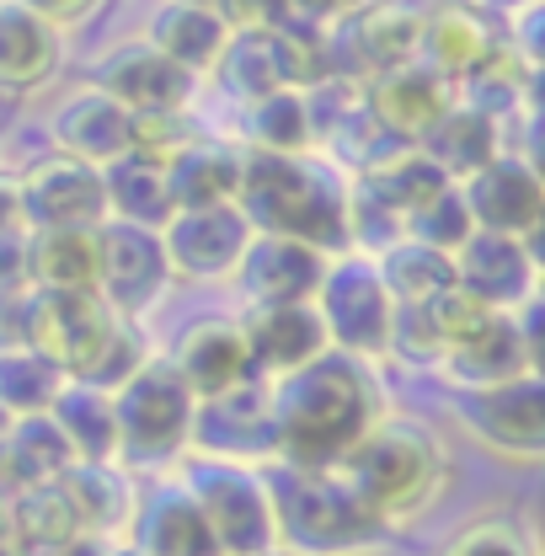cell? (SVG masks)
Returning <instances> with one entry per match:
<instances>
[{
    "mask_svg": "<svg viewBox=\"0 0 545 556\" xmlns=\"http://www.w3.org/2000/svg\"><path fill=\"white\" fill-rule=\"evenodd\" d=\"M272 444L283 466H338L358 444V433L380 417L375 386L338 348L316 353L310 364L278 375L268 386Z\"/></svg>",
    "mask_w": 545,
    "mask_h": 556,
    "instance_id": "cell-1",
    "label": "cell"
},
{
    "mask_svg": "<svg viewBox=\"0 0 545 556\" xmlns=\"http://www.w3.org/2000/svg\"><path fill=\"white\" fill-rule=\"evenodd\" d=\"M332 471L380 530L428 514L449 482L444 444L411 417H375Z\"/></svg>",
    "mask_w": 545,
    "mask_h": 556,
    "instance_id": "cell-2",
    "label": "cell"
},
{
    "mask_svg": "<svg viewBox=\"0 0 545 556\" xmlns=\"http://www.w3.org/2000/svg\"><path fill=\"white\" fill-rule=\"evenodd\" d=\"M236 208L246 214L252 230L294 236L316 252H342L347 236H353L342 188L321 166H310L305 155H268V150L241 155Z\"/></svg>",
    "mask_w": 545,
    "mask_h": 556,
    "instance_id": "cell-3",
    "label": "cell"
},
{
    "mask_svg": "<svg viewBox=\"0 0 545 556\" xmlns=\"http://www.w3.org/2000/svg\"><path fill=\"white\" fill-rule=\"evenodd\" d=\"M268 482L278 546L300 556H347L364 552L380 525L358 508V497L342 486L332 466H278Z\"/></svg>",
    "mask_w": 545,
    "mask_h": 556,
    "instance_id": "cell-4",
    "label": "cell"
},
{
    "mask_svg": "<svg viewBox=\"0 0 545 556\" xmlns=\"http://www.w3.org/2000/svg\"><path fill=\"white\" fill-rule=\"evenodd\" d=\"M193 413L199 396L188 391V380L161 364L144 358L135 375L113 391V433H118V455L124 466H166L193 444Z\"/></svg>",
    "mask_w": 545,
    "mask_h": 556,
    "instance_id": "cell-5",
    "label": "cell"
},
{
    "mask_svg": "<svg viewBox=\"0 0 545 556\" xmlns=\"http://www.w3.org/2000/svg\"><path fill=\"white\" fill-rule=\"evenodd\" d=\"M182 492L199 503L208 535L219 556H272L278 552V525H272L268 482L236 460H193Z\"/></svg>",
    "mask_w": 545,
    "mask_h": 556,
    "instance_id": "cell-6",
    "label": "cell"
},
{
    "mask_svg": "<svg viewBox=\"0 0 545 556\" xmlns=\"http://www.w3.org/2000/svg\"><path fill=\"white\" fill-rule=\"evenodd\" d=\"M321 311L327 343L347 353V358H375L391 353V321H396V300L385 289L380 268L369 257H338L327 263L321 289L310 300Z\"/></svg>",
    "mask_w": 545,
    "mask_h": 556,
    "instance_id": "cell-7",
    "label": "cell"
},
{
    "mask_svg": "<svg viewBox=\"0 0 545 556\" xmlns=\"http://www.w3.org/2000/svg\"><path fill=\"white\" fill-rule=\"evenodd\" d=\"M118 327V311L97 294V289H69V294H38L33 300V338L27 348L43 353L60 375L80 380L97 353L107 348Z\"/></svg>",
    "mask_w": 545,
    "mask_h": 556,
    "instance_id": "cell-8",
    "label": "cell"
},
{
    "mask_svg": "<svg viewBox=\"0 0 545 556\" xmlns=\"http://www.w3.org/2000/svg\"><path fill=\"white\" fill-rule=\"evenodd\" d=\"M166 283H172V268H166L161 230L124 225V219L97 225V294L118 316H135L144 305H155Z\"/></svg>",
    "mask_w": 545,
    "mask_h": 556,
    "instance_id": "cell-9",
    "label": "cell"
},
{
    "mask_svg": "<svg viewBox=\"0 0 545 556\" xmlns=\"http://www.w3.org/2000/svg\"><path fill=\"white\" fill-rule=\"evenodd\" d=\"M252 241V225L236 204H204V208H177L161 225V247H166V268L193 283L214 278H236V263Z\"/></svg>",
    "mask_w": 545,
    "mask_h": 556,
    "instance_id": "cell-10",
    "label": "cell"
},
{
    "mask_svg": "<svg viewBox=\"0 0 545 556\" xmlns=\"http://www.w3.org/2000/svg\"><path fill=\"white\" fill-rule=\"evenodd\" d=\"M460 413L471 422L486 450L530 466L545 455V386L541 375H519V380H503V386H481L460 396Z\"/></svg>",
    "mask_w": 545,
    "mask_h": 556,
    "instance_id": "cell-11",
    "label": "cell"
},
{
    "mask_svg": "<svg viewBox=\"0 0 545 556\" xmlns=\"http://www.w3.org/2000/svg\"><path fill=\"white\" fill-rule=\"evenodd\" d=\"M460 199H466V208H471V225H477V230L519 236V241H530V236L541 230V219H545L541 172H535L524 155H503V150L466 177Z\"/></svg>",
    "mask_w": 545,
    "mask_h": 556,
    "instance_id": "cell-12",
    "label": "cell"
},
{
    "mask_svg": "<svg viewBox=\"0 0 545 556\" xmlns=\"http://www.w3.org/2000/svg\"><path fill=\"white\" fill-rule=\"evenodd\" d=\"M16 208H22V230H65V225H102L107 199H102V172L86 161H38L22 182H16Z\"/></svg>",
    "mask_w": 545,
    "mask_h": 556,
    "instance_id": "cell-13",
    "label": "cell"
},
{
    "mask_svg": "<svg viewBox=\"0 0 545 556\" xmlns=\"http://www.w3.org/2000/svg\"><path fill=\"white\" fill-rule=\"evenodd\" d=\"M193 439L204 444L208 460H236V466L278 455V444H272L268 386H257V375H252V380H241V386H230V391L199 402Z\"/></svg>",
    "mask_w": 545,
    "mask_h": 556,
    "instance_id": "cell-14",
    "label": "cell"
},
{
    "mask_svg": "<svg viewBox=\"0 0 545 556\" xmlns=\"http://www.w3.org/2000/svg\"><path fill=\"white\" fill-rule=\"evenodd\" d=\"M327 252L294 241V236H268V230H252L236 278L246 289L252 305H294V300H316L321 274H327Z\"/></svg>",
    "mask_w": 545,
    "mask_h": 556,
    "instance_id": "cell-15",
    "label": "cell"
},
{
    "mask_svg": "<svg viewBox=\"0 0 545 556\" xmlns=\"http://www.w3.org/2000/svg\"><path fill=\"white\" fill-rule=\"evenodd\" d=\"M455 283L466 294H477L492 311H514L535 294V257L530 241L519 236H497V230H471L455 247Z\"/></svg>",
    "mask_w": 545,
    "mask_h": 556,
    "instance_id": "cell-16",
    "label": "cell"
},
{
    "mask_svg": "<svg viewBox=\"0 0 545 556\" xmlns=\"http://www.w3.org/2000/svg\"><path fill=\"white\" fill-rule=\"evenodd\" d=\"M241 338L252 353V375H289L300 364H310L316 353H327V327L321 311L310 300L294 305H252V316L241 321Z\"/></svg>",
    "mask_w": 545,
    "mask_h": 556,
    "instance_id": "cell-17",
    "label": "cell"
},
{
    "mask_svg": "<svg viewBox=\"0 0 545 556\" xmlns=\"http://www.w3.org/2000/svg\"><path fill=\"white\" fill-rule=\"evenodd\" d=\"M97 91H107L124 113H182V102L193 91V75L182 65H172L155 43H129L102 65Z\"/></svg>",
    "mask_w": 545,
    "mask_h": 556,
    "instance_id": "cell-18",
    "label": "cell"
},
{
    "mask_svg": "<svg viewBox=\"0 0 545 556\" xmlns=\"http://www.w3.org/2000/svg\"><path fill=\"white\" fill-rule=\"evenodd\" d=\"M439 364L449 369V380H460V391H481V386H503V380L530 375L535 369V348H530V332L508 311H497L466 343L449 348Z\"/></svg>",
    "mask_w": 545,
    "mask_h": 556,
    "instance_id": "cell-19",
    "label": "cell"
},
{
    "mask_svg": "<svg viewBox=\"0 0 545 556\" xmlns=\"http://www.w3.org/2000/svg\"><path fill=\"white\" fill-rule=\"evenodd\" d=\"M449 80L428 65H402L391 75H375L369 86V118L396 139H417L428 135L444 113H449Z\"/></svg>",
    "mask_w": 545,
    "mask_h": 556,
    "instance_id": "cell-20",
    "label": "cell"
},
{
    "mask_svg": "<svg viewBox=\"0 0 545 556\" xmlns=\"http://www.w3.org/2000/svg\"><path fill=\"white\" fill-rule=\"evenodd\" d=\"M172 369L188 380V391L199 402L241 386V380H252V353H246V338H241V321H219V316L193 321L182 332V343H177Z\"/></svg>",
    "mask_w": 545,
    "mask_h": 556,
    "instance_id": "cell-21",
    "label": "cell"
},
{
    "mask_svg": "<svg viewBox=\"0 0 545 556\" xmlns=\"http://www.w3.org/2000/svg\"><path fill=\"white\" fill-rule=\"evenodd\" d=\"M54 139H60V155L102 172L107 161L135 150V113H124L107 91H80L54 113Z\"/></svg>",
    "mask_w": 545,
    "mask_h": 556,
    "instance_id": "cell-22",
    "label": "cell"
},
{
    "mask_svg": "<svg viewBox=\"0 0 545 556\" xmlns=\"http://www.w3.org/2000/svg\"><path fill=\"white\" fill-rule=\"evenodd\" d=\"M422 49H428V70H439L444 80H466L477 65L492 60L497 49V27L481 5H466V0H444L439 11L422 16Z\"/></svg>",
    "mask_w": 545,
    "mask_h": 556,
    "instance_id": "cell-23",
    "label": "cell"
},
{
    "mask_svg": "<svg viewBox=\"0 0 545 556\" xmlns=\"http://www.w3.org/2000/svg\"><path fill=\"white\" fill-rule=\"evenodd\" d=\"M102 199H107L113 219L144 225V230H161L177 214L172 182H166V161L161 155H144V150H124L118 161L102 166Z\"/></svg>",
    "mask_w": 545,
    "mask_h": 556,
    "instance_id": "cell-24",
    "label": "cell"
},
{
    "mask_svg": "<svg viewBox=\"0 0 545 556\" xmlns=\"http://www.w3.org/2000/svg\"><path fill=\"white\" fill-rule=\"evenodd\" d=\"M69 508H75V525L86 530V535H97V541H107V535H118V530H129L135 525V486L129 477L118 471V460H75L65 477Z\"/></svg>",
    "mask_w": 545,
    "mask_h": 556,
    "instance_id": "cell-25",
    "label": "cell"
},
{
    "mask_svg": "<svg viewBox=\"0 0 545 556\" xmlns=\"http://www.w3.org/2000/svg\"><path fill=\"white\" fill-rule=\"evenodd\" d=\"M69 466H75V450H69V439L60 433V422H54V417L49 413L11 417L5 444H0V477L16 486V492L60 482Z\"/></svg>",
    "mask_w": 545,
    "mask_h": 556,
    "instance_id": "cell-26",
    "label": "cell"
},
{
    "mask_svg": "<svg viewBox=\"0 0 545 556\" xmlns=\"http://www.w3.org/2000/svg\"><path fill=\"white\" fill-rule=\"evenodd\" d=\"M27 283L38 294L97 289V225L33 230L27 236Z\"/></svg>",
    "mask_w": 545,
    "mask_h": 556,
    "instance_id": "cell-27",
    "label": "cell"
},
{
    "mask_svg": "<svg viewBox=\"0 0 545 556\" xmlns=\"http://www.w3.org/2000/svg\"><path fill=\"white\" fill-rule=\"evenodd\" d=\"M60 70V33L27 5H0V91H38Z\"/></svg>",
    "mask_w": 545,
    "mask_h": 556,
    "instance_id": "cell-28",
    "label": "cell"
},
{
    "mask_svg": "<svg viewBox=\"0 0 545 556\" xmlns=\"http://www.w3.org/2000/svg\"><path fill=\"white\" fill-rule=\"evenodd\" d=\"M347 49L364 75H391L402 65H417V49H422V16L402 11L391 0L380 5H364L347 27Z\"/></svg>",
    "mask_w": 545,
    "mask_h": 556,
    "instance_id": "cell-29",
    "label": "cell"
},
{
    "mask_svg": "<svg viewBox=\"0 0 545 556\" xmlns=\"http://www.w3.org/2000/svg\"><path fill=\"white\" fill-rule=\"evenodd\" d=\"M166 182H172V204L177 208L236 204V188H241V155H230L225 144L188 139L182 150L166 155Z\"/></svg>",
    "mask_w": 545,
    "mask_h": 556,
    "instance_id": "cell-30",
    "label": "cell"
},
{
    "mask_svg": "<svg viewBox=\"0 0 545 556\" xmlns=\"http://www.w3.org/2000/svg\"><path fill=\"white\" fill-rule=\"evenodd\" d=\"M135 546L144 556H219L199 503L182 486L155 497L144 514H135Z\"/></svg>",
    "mask_w": 545,
    "mask_h": 556,
    "instance_id": "cell-31",
    "label": "cell"
},
{
    "mask_svg": "<svg viewBox=\"0 0 545 556\" xmlns=\"http://www.w3.org/2000/svg\"><path fill=\"white\" fill-rule=\"evenodd\" d=\"M150 43H155L172 65H182L188 75H199V70L219 65V54H225V43H230V27H225V16H219V11H204V5H177V0H172V5L155 16Z\"/></svg>",
    "mask_w": 545,
    "mask_h": 556,
    "instance_id": "cell-32",
    "label": "cell"
},
{
    "mask_svg": "<svg viewBox=\"0 0 545 556\" xmlns=\"http://www.w3.org/2000/svg\"><path fill=\"white\" fill-rule=\"evenodd\" d=\"M417 144H422V155H428L449 182H466L477 166H486V161L497 155V124H492L486 113H477V108H449Z\"/></svg>",
    "mask_w": 545,
    "mask_h": 556,
    "instance_id": "cell-33",
    "label": "cell"
},
{
    "mask_svg": "<svg viewBox=\"0 0 545 556\" xmlns=\"http://www.w3.org/2000/svg\"><path fill=\"white\" fill-rule=\"evenodd\" d=\"M49 417L60 422L69 439L75 460H113L118 455V433H113V391H97L86 380L60 386V396L49 402Z\"/></svg>",
    "mask_w": 545,
    "mask_h": 556,
    "instance_id": "cell-34",
    "label": "cell"
},
{
    "mask_svg": "<svg viewBox=\"0 0 545 556\" xmlns=\"http://www.w3.org/2000/svg\"><path fill=\"white\" fill-rule=\"evenodd\" d=\"M375 268H380V278H385V289H391L396 305H428L444 289H455V257L439 252V247H428V241H417V236L391 241Z\"/></svg>",
    "mask_w": 545,
    "mask_h": 556,
    "instance_id": "cell-35",
    "label": "cell"
},
{
    "mask_svg": "<svg viewBox=\"0 0 545 556\" xmlns=\"http://www.w3.org/2000/svg\"><path fill=\"white\" fill-rule=\"evenodd\" d=\"M219 75L236 97L257 102V97H272V91H289L283 86V70H278V49H272V33H230L225 54H219Z\"/></svg>",
    "mask_w": 545,
    "mask_h": 556,
    "instance_id": "cell-36",
    "label": "cell"
},
{
    "mask_svg": "<svg viewBox=\"0 0 545 556\" xmlns=\"http://www.w3.org/2000/svg\"><path fill=\"white\" fill-rule=\"evenodd\" d=\"M60 386H65V375L43 353H33V348H5L0 353V407L11 417L49 413V402L60 396Z\"/></svg>",
    "mask_w": 545,
    "mask_h": 556,
    "instance_id": "cell-37",
    "label": "cell"
},
{
    "mask_svg": "<svg viewBox=\"0 0 545 556\" xmlns=\"http://www.w3.org/2000/svg\"><path fill=\"white\" fill-rule=\"evenodd\" d=\"M316 135L310 124V102L300 91H272L252 102V144L268 155H305V144Z\"/></svg>",
    "mask_w": 545,
    "mask_h": 556,
    "instance_id": "cell-38",
    "label": "cell"
},
{
    "mask_svg": "<svg viewBox=\"0 0 545 556\" xmlns=\"http://www.w3.org/2000/svg\"><path fill=\"white\" fill-rule=\"evenodd\" d=\"M407 230L417 236V241H428V247H439V252L455 257V247L477 230V225H471V208H466V199H460V182H449L439 199H428V204L407 219Z\"/></svg>",
    "mask_w": 545,
    "mask_h": 556,
    "instance_id": "cell-39",
    "label": "cell"
},
{
    "mask_svg": "<svg viewBox=\"0 0 545 556\" xmlns=\"http://www.w3.org/2000/svg\"><path fill=\"white\" fill-rule=\"evenodd\" d=\"M444 556H535V546L514 519H477L449 541Z\"/></svg>",
    "mask_w": 545,
    "mask_h": 556,
    "instance_id": "cell-40",
    "label": "cell"
},
{
    "mask_svg": "<svg viewBox=\"0 0 545 556\" xmlns=\"http://www.w3.org/2000/svg\"><path fill=\"white\" fill-rule=\"evenodd\" d=\"M33 300H38L33 283L0 289V353L5 348H27V338H33Z\"/></svg>",
    "mask_w": 545,
    "mask_h": 556,
    "instance_id": "cell-41",
    "label": "cell"
},
{
    "mask_svg": "<svg viewBox=\"0 0 545 556\" xmlns=\"http://www.w3.org/2000/svg\"><path fill=\"white\" fill-rule=\"evenodd\" d=\"M16 5H27V11H33V16H43L49 27H69V22L97 16V5H102V0H16Z\"/></svg>",
    "mask_w": 545,
    "mask_h": 556,
    "instance_id": "cell-42",
    "label": "cell"
},
{
    "mask_svg": "<svg viewBox=\"0 0 545 556\" xmlns=\"http://www.w3.org/2000/svg\"><path fill=\"white\" fill-rule=\"evenodd\" d=\"M27 283V236L22 230H0V289Z\"/></svg>",
    "mask_w": 545,
    "mask_h": 556,
    "instance_id": "cell-43",
    "label": "cell"
},
{
    "mask_svg": "<svg viewBox=\"0 0 545 556\" xmlns=\"http://www.w3.org/2000/svg\"><path fill=\"white\" fill-rule=\"evenodd\" d=\"M0 230H22V208H16V182L0 177Z\"/></svg>",
    "mask_w": 545,
    "mask_h": 556,
    "instance_id": "cell-44",
    "label": "cell"
},
{
    "mask_svg": "<svg viewBox=\"0 0 545 556\" xmlns=\"http://www.w3.org/2000/svg\"><path fill=\"white\" fill-rule=\"evenodd\" d=\"M289 5H300L305 16H342V11H353L364 0H289Z\"/></svg>",
    "mask_w": 545,
    "mask_h": 556,
    "instance_id": "cell-45",
    "label": "cell"
},
{
    "mask_svg": "<svg viewBox=\"0 0 545 556\" xmlns=\"http://www.w3.org/2000/svg\"><path fill=\"white\" fill-rule=\"evenodd\" d=\"M391 5H402V11H417V16H428V11H439L444 0H391Z\"/></svg>",
    "mask_w": 545,
    "mask_h": 556,
    "instance_id": "cell-46",
    "label": "cell"
},
{
    "mask_svg": "<svg viewBox=\"0 0 545 556\" xmlns=\"http://www.w3.org/2000/svg\"><path fill=\"white\" fill-rule=\"evenodd\" d=\"M519 5H530V0H481V11H519Z\"/></svg>",
    "mask_w": 545,
    "mask_h": 556,
    "instance_id": "cell-47",
    "label": "cell"
},
{
    "mask_svg": "<svg viewBox=\"0 0 545 556\" xmlns=\"http://www.w3.org/2000/svg\"><path fill=\"white\" fill-rule=\"evenodd\" d=\"M5 535H11V503L0 497V541H5Z\"/></svg>",
    "mask_w": 545,
    "mask_h": 556,
    "instance_id": "cell-48",
    "label": "cell"
},
{
    "mask_svg": "<svg viewBox=\"0 0 545 556\" xmlns=\"http://www.w3.org/2000/svg\"><path fill=\"white\" fill-rule=\"evenodd\" d=\"M177 5H204V11H219V0H177Z\"/></svg>",
    "mask_w": 545,
    "mask_h": 556,
    "instance_id": "cell-49",
    "label": "cell"
},
{
    "mask_svg": "<svg viewBox=\"0 0 545 556\" xmlns=\"http://www.w3.org/2000/svg\"><path fill=\"white\" fill-rule=\"evenodd\" d=\"M102 556H144L139 546H118V552H102Z\"/></svg>",
    "mask_w": 545,
    "mask_h": 556,
    "instance_id": "cell-50",
    "label": "cell"
},
{
    "mask_svg": "<svg viewBox=\"0 0 545 556\" xmlns=\"http://www.w3.org/2000/svg\"><path fill=\"white\" fill-rule=\"evenodd\" d=\"M5 428H11V413L0 407V444H5Z\"/></svg>",
    "mask_w": 545,
    "mask_h": 556,
    "instance_id": "cell-51",
    "label": "cell"
}]
</instances>
